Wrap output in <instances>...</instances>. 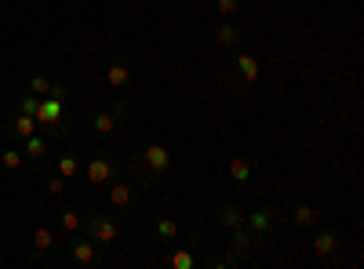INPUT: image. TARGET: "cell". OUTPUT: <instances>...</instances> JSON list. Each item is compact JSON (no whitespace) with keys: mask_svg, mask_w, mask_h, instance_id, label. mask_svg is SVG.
<instances>
[{"mask_svg":"<svg viewBox=\"0 0 364 269\" xmlns=\"http://www.w3.org/2000/svg\"><path fill=\"white\" fill-rule=\"evenodd\" d=\"M171 168V153L164 142H139L135 153L128 157V175L139 190H157Z\"/></svg>","mask_w":364,"mask_h":269,"instance_id":"1","label":"cell"},{"mask_svg":"<svg viewBox=\"0 0 364 269\" xmlns=\"http://www.w3.org/2000/svg\"><path fill=\"white\" fill-rule=\"evenodd\" d=\"M124 124H128V102L124 99H113L109 106H99L87 121V128H91L95 138H117Z\"/></svg>","mask_w":364,"mask_h":269,"instance_id":"2","label":"cell"},{"mask_svg":"<svg viewBox=\"0 0 364 269\" xmlns=\"http://www.w3.org/2000/svg\"><path fill=\"white\" fill-rule=\"evenodd\" d=\"M80 229L99 248H109V244H117V236H120V219L109 215V212H84V226Z\"/></svg>","mask_w":364,"mask_h":269,"instance_id":"3","label":"cell"},{"mask_svg":"<svg viewBox=\"0 0 364 269\" xmlns=\"http://www.w3.org/2000/svg\"><path fill=\"white\" fill-rule=\"evenodd\" d=\"M106 190H109V212L117 219H128V215L139 212V186L132 178H113Z\"/></svg>","mask_w":364,"mask_h":269,"instance_id":"4","label":"cell"},{"mask_svg":"<svg viewBox=\"0 0 364 269\" xmlns=\"http://www.w3.org/2000/svg\"><path fill=\"white\" fill-rule=\"evenodd\" d=\"M80 175H84V182H87L91 190H102V186L113 182V178H120V164H117L109 153H95V157L80 168Z\"/></svg>","mask_w":364,"mask_h":269,"instance_id":"5","label":"cell"},{"mask_svg":"<svg viewBox=\"0 0 364 269\" xmlns=\"http://www.w3.org/2000/svg\"><path fill=\"white\" fill-rule=\"evenodd\" d=\"M66 258H70L73 265H84V269H99V265H106L102 248L91 241V236H73V241L66 244Z\"/></svg>","mask_w":364,"mask_h":269,"instance_id":"6","label":"cell"},{"mask_svg":"<svg viewBox=\"0 0 364 269\" xmlns=\"http://www.w3.org/2000/svg\"><path fill=\"white\" fill-rule=\"evenodd\" d=\"M245 226L262 241V236L277 233V226H281V212H273L269 204H255V207H248V212H245Z\"/></svg>","mask_w":364,"mask_h":269,"instance_id":"7","label":"cell"},{"mask_svg":"<svg viewBox=\"0 0 364 269\" xmlns=\"http://www.w3.org/2000/svg\"><path fill=\"white\" fill-rule=\"evenodd\" d=\"M200 244H204V236H200V233H193L186 244H178V241H175V248H171L168 258H164L168 269H197V248H200Z\"/></svg>","mask_w":364,"mask_h":269,"instance_id":"8","label":"cell"},{"mask_svg":"<svg viewBox=\"0 0 364 269\" xmlns=\"http://www.w3.org/2000/svg\"><path fill=\"white\" fill-rule=\"evenodd\" d=\"M310 248H314V258H324V262L336 258V255L343 251V233H339L336 226H324V229L314 233V244H310Z\"/></svg>","mask_w":364,"mask_h":269,"instance_id":"9","label":"cell"},{"mask_svg":"<svg viewBox=\"0 0 364 269\" xmlns=\"http://www.w3.org/2000/svg\"><path fill=\"white\" fill-rule=\"evenodd\" d=\"M226 66L237 73V80H240V84H248V87L259 80V58H255L252 51H233Z\"/></svg>","mask_w":364,"mask_h":269,"instance_id":"10","label":"cell"},{"mask_svg":"<svg viewBox=\"0 0 364 269\" xmlns=\"http://www.w3.org/2000/svg\"><path fill=\"white\" fill-rule=\"evenodd\" d=\"M106 84L113 87V92H128V84H132V66H128V58H120V55L109 58V62H106Z\"/></svg>","mask_w":364,"mask_h":269,"instance_id":"11","label":"cell"},{"mask_svg":"<svg viewBox=\"0 0 364 269\" xmlns=\"http://www.w3.org/2000/svg\"><path fill=\"white\" fill-rule=\"evenodd\" d=\"M255 244H259V236H255L248 226H237V229L226 233V248H230L233 255H240V258H248V255L255 251Z\"/></svg>","mask_w":364,"mask_h":269,"instance_id":"12","label":"cell"},{"mask_svg":"<svg viewBox=\"0 0 364 269\" xmlns=\"http://www.w3.org/2000/svg\"><path fill=\"white\" fill-rule=\"evenodd\" d=\"M215 226H219L223 233H230V229H237V226H245V207H240L237 200H223V204L215 207Z\"/></svg>","mask_w":364,"mask_h":269,"instance_id":"13","label":"cell"},{"mask_svg":"<svg viewBox=\"0 0 364 269\" xmlns=\"http://www.w3.org/2000/svg\"><path fill=\"white\" fill-rule=\"evenodd\" d=\"M22 153H26V160H33V164H44V160L51 157V138H48L44 131H37V135L22 138Z\"/></svg>","mask_w":364,"mask_h":269,"instance_id":"14","label":"cell"},{"mask_svg":"<svg viewBox=\"0 0 364 269\" xmlns=\"http://www.w3.org/2000/svg\"><path fill=\"white\" fill-rule=\"evenodd\" d=\"M226 175H230V182H233V186H252L259 171H255V164H252L248 157H230Z\"/></svg>","mask_w":364,"mask_h":269,"instance_id":"15","label":"cell"},{"mask_svg":"<svg viewBox=\"0 0 364 269\" xmlns=\"http://www.w3.org/2000/svg\"><path fill=\"white\" fill-rule=\"evenodd\" d=\"M29 248H33V255H37V258L55 255V248H58L55 229H51V226H37V229H33V236H29Z\"/></svg>","mask_w":364,"mask_h":269,"instance_id":"16","label":"cell"},{"mask_svg":"<svg viewBox=\"0 0 364 269\" xmlns=\"http://www.w3.org/2000/svg\"><path fill=\"white\" fill-rule=\"evenodd\" d=\"M63 113H66V102H58V99L44 95V99H41V106H37V128H41V131H44V128H51Z\"/></svg>","mask_w":364,"mask_h":269,"instance_id":"17","label":"cell"},{"mask_svg":"<svg viewBox=\"0 0 364 269\" xmlns=\"http://www.w3.org/2000/svg\"><path fill=\"white\" fill-rule=\"evenodd\" d=\"M240 37H245V29L233 26L230 18H223L215 29H211V40H215L219 48H237V44H240Z\"/></svg>","mask_w":364,"mask_h":269,"instance_id":"18","label":"cell"},{"mask_svg":"<svg viewBox=\"0 0 364 269\" xmlns=\"http://www.w3.org/2000/svg\"><path fill=\"white\" fill-rule=\"evenodd\" d=\"M291 222H295L299 229H314V226L321 222V212H317L314 204H295V207H291Z\"/></svg>","mask_w":364,"mask_h":269,"instance_id":"19","label":"cell"},{"mask_svg":"<svg viewBox=\"0 0 364 269\" xmlns=\"http://www.w3.org/2000/svg\"><path fill=\"white\" fill-rule=\"evenodd\" d=\"M55 171L63 175L66 182H73V178H80V157L73 153V149H70V153H63V157H55Z\"/></svg>","mask_w":364,"mask_h":269,"instance_id":"20","label":"cell"},{"mask_svg":"<svg viewBox=\"0 0 364 269\" xmlns=\"http://www.w3.org/2000/svg\"><path fill=\"white\" fill-rule=\"evenodd\" d=\"M37 116H29V113H15V121H11V135L15 138H29V135H37Z\"/></svg>","mask_w":364,"mask_h":269,"instance_id":"21","label":"cell"},{"mask_svg":"<svg viewBox=\"0 0 364 269\" xmlns=\"http://www.w3.org/2000/svg\"><path fill=\"white\" fill-rule=\"evenodd\" d=\"M58 226H63L66 233H80L84 212H80V207H63V212H58Z\"/></svg>","mask_w":364,"mask_h":269,"instance_id":"22","label":"cell"},{"mask_svg":"<svg viewBox=\"0 0 364 269\" xmlns=\"http://www.w3.org/2000/svg\"><path fill=\"white\" fill-rule=\"evenodd\" d=\"M154 236H157L161 244H175V241H178V222H175V219H157Z\"/></svg>","mask_w":364,"mask_h":269,"instance_id":"23","label":"cell"},{"mask_svg":"<svg viewBox=\"0 0 364 269\" xmlns=\"http://www.w3.org/2000/svg\"><path fill=\"white\" fill-rule=\"evenodd\" d=\"M240 262H245V258L233 255L230 248H226L223 255H211V258H204V265H208V269H233V265H240Z\"/></svg>","mask_w":364,"mask_h":269,"instance_id":"24","label":"cell"},{"mask_svg":"<svg viewBox=\"0 0 364 269\" xmlns=\"http://www.w3.org/2000/svg\"><path fill=\"white\" fill-rule=\"evenodd\" d=\"M22 160H26L22 149H15V146L0 149V168H4V171H18V168H22Z\"/></svg>","mask_w":364,"mask_h":269,"instance_id":"25","label":"cell"},{"mask_svg":"<svg viewBox=\"0 0 364 269\" xmlns=\"http://www.w3.org/2000/svg\"><path fill=\"white\" fill-rule=\"evenodd\" d=\"M48 92H51V77H48V73H33V77H29V95L44 99Z\"/></svg>","mask_w":364,"mask_h":269,"instance_id":"26","label":"cell"},{"mask_svg":"<svg viewBox=\"0 0 364 269\" xmlns=\"http://www.w3.org/2000/svg\"><path fill=\"white\" fill-rule=\"evenodd\" d=\"M44 190H48V197H63V193H66V178L58 175V171L48 175V178H44Z\"/></svg>","mask_w":364,"mask_h":269,"instance_id":"27","label":"cell"},{"mask_svg":"<svg viewBox=\"0 0 364 269\" xmlns=\"http://www.w3.org/2000/svg\"><path fill=\"white\" fill-rule=\"evenodd\" d=\"M37 106H41V99L37 95H18V113H29V116H37Z\"/></svg>","mask_w":364,"mask_h":269,"instance_id":"28","label":"cell"},{"mask_svg":"<svg viewBox=\"0 0 364 269\" xmlns=\"http://www.w3.org/2000/svg\"><path fill=\"white\" fill-rule=\"evenodd\" d=\"M215 11H219L223 18H233V15L240 11V0H215Z\"/></svg>","mask_w":364,"mask_h":269,"instance_id":"29","label":"cell"},{"mask_svg":"<svg viewBox=\"0 0 364 269\" xmlns=\"http://www.w3.org/2000/svg\"><path fill=\"white\" fill-rule=\"evenodd\" d=\"M51 99H58V102H66L70 99V87L66 84H58V80H51V92H48Z\"/></svg>","mask_w":364,"mask_h":269,"instance_id":"30","label":"cell"}]
</instances>
